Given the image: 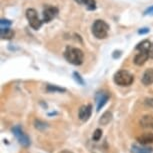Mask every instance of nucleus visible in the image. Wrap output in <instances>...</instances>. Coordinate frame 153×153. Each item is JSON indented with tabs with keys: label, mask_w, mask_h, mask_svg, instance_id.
Here are the masks:
<instances>
[{
	"label": "nucleus",
	"mask_w": 153,
	"mask_h": 153,
	"mask_svg": "<svg viewBox=\"0 0 153 153\" xmlns=\"http://www.w3.org/2000/svg\"><path fill=\"white\" fill-rule=\"evenodd\" d=\"M64 57L70 64L81 65L84 59V53L79 48L67 46L64 51Z\"/></svg>",
	"instance_id": "f257e3e1"
},
{
	"label": "nucleus",
	"mask_w": 153,
	"mask_h": 153,
	"mask_svg": "<svg viewBox=\"0 0 153 153\" xmlns=\"http://www.w3.org/2000/svg\"><path fill=\"white\" fill-rule=\"evenodd\" d=\"M109 25L104 20L97 19L92 24V34L97 39H104L108 35Z\"/></svg>",
	"instance_id": "f03ea898"
},
{
	"label": "nucleus",
	"mask_w": 153,
	"mask_h": 153,
	"mask_svg": "<svg viewBox=\"0 0 153 153\" xmlns=\"http://www.w3.org/2000/svg\"><path fill=\"white\" fill-rule=\"evenodd\" d=\"M114 82L119 86H129L134 80L133 75L126 70H119L114 74Z\"/></svg>",
	"instance_id": "7ed1b4c3"
},
{
	"label": "nucleus",
	"mask_w": 153,
	"mask_h": 153,
	"mask_svg": "<svg viewBox=\"0 0 153 153\" xmlns=\"http://www.w3.org/2000/svg\"><path fill=\"white\" fill-rule=\"evenodd\" d=\"M26 18L29 22L30 27L33 28L34 30H38L42 26L43 21L39 19L38 13L34 8H28L26 10Z\"/></svg>",
	"instance_id": "20e7f679"
},
{
	"label": "nucleus",
	"mask_w": 153,
	"mask_h": 153,
	"mask_svg": "<svg viewBox=\"0 0 153 153\" xmlns=\"http://www.w3.org/2000/svg\"><path fill=\"white\" fill-rule=\"evenodd\" d=\"M12 131H13V134L15 135L16 138L19 141V143L21 144L22 146H24V147H28V146H29V144H30L29 138H28L27 135L22 131V129L20 128L19 126L13 127Z\"/></svg>",
	"instance_id": "39448f33"
},
{
	"label": "nucleus",
	"mask_w": 153,
	"mask_h": 153,
	"mask_svg": "<svg viewBox=\"0 0 153 153\" xmlns=\"http://www.w3.org/2000/svg\"><path fill=\"white\" fill-rule=\"evenodd\" d=\"M58 14V8L54 6H47L43 10V22L48 23Z\"/></svg>",
	"instance_id": "423d86ee"
},
{
	"label": "nucleus",
	"mask_w": 153,
	"mask_h": 153,
	"mask_svg": "<svg viewBox=\"0 0 153 153\" xmlns=\"http://www.w3.org/2000/svg\"><path fill=\"white\" fill-rule=\"evenodd\" d=\"M92 113V106L90 104L88 105H83L80 107L79 112H78V116L80 118V120L82 121H87L91 116Z\"/></svg>",
	"instance_id": "0eeeda50"
},
{
	"label": "nucleus",
	"mask_w": 153,
	"mask_h": 153,
	"mask_svg": "<svg viewBox=\"0 0 153 153\" xmlns=\"http://www.w3.org/2000/svg\"><path fill=\"white\" fill-rule=\"evenodd\" d=\"M109 97H110V95L107 92H99L97 95H96V100H97V111H100L101 108L103 107L106 102L109 100Z\"/></svg>",
	"instance_id": "6e6552de"
},
{
	"label": "nucleus",
	"mask_w": 153,
	"mask_h": 153,
	"mask_svg": "<svg viewBox=\"0 0 153 153\" xmlns=\"http://www.w3.org/2000/svg\"><path fill=\"white\" fill-rule=\"evenodd\" d=\"M139 124L145 129H153V116L152 115H144L140 118Z\"/></svg>",
	"instance_id": "1a4fd4ad"
},
{
	"label": "nucleus",
	"mask_w": 153,
	"mask_h": 153,
	"mask_svg": "<svg viewBox=\"0 0 153 153\" xmlns=\"http://www.w3.org/2000/svg\"><path fill=\"white\" fill-rule=\"evenodd\" d=\"M137 141L142 145H147V144L153 143V133L151 132H145V133L139 135L137 137Z\"/></svg>",
	"instance_id": "9d476101"
},
{
	"label": "nucleus",
	"mask_w": 153,
	"mask_h": 153,
	"mask_svg": "<svg viewBox=\"0 0 153 153\" xmlns=\"http://www.w3.org/2000/svg\"><path fill=\"white\" fill-rule=\"evenodd\" d=\"M148 58H149L148 53L145 52V51H139V53H137L136 56L134 57V63L138 66H141L147 61Z\"/></svg>",
	"instance_id": "9b49d317"
},
{
	"label": "nucleus",
	"mask_w": 153,
	"mask_h": 153,
	"mask_svg": "<svg viewBox=\"0 0 153 153\" xmlns=\"http://www.w3.org/2000/svg\"><path fill=\"white\" fill-rule=\"evenodd\" d=\"M142 83L144 85L148 86L153 83V68H149L144 72L142 76Z\"/></svg>",
	"instance_id": "f8f14e48"
},
{
	"label": "nucleus",
	"mask_w": 153,
	"mask_h": 153,
	"mask_svg": "<svg viewBox=\"0 0 153 153\" xmlns=\"http://www.w3.org/2000/svg\"><path fill=\"white\" fill-rule=\"evenodd\" d=\"M131 153H152L153 149L146 146H139V145H132L130 149Z\"/></svg>",
	"instance_id": "ddd939ff"
},
{
	"label": "nucleus",
	"mask_w": 153,
	"mask_h": 153,
	"mask_svg": "<svg viewBox=\"0 0 153 153\" xmlns=\"http://www.w3.org/2000/svg\"><path fill=\"white\" fill-rule=\"evenodd\" d=\"M0 35H1L2 39L9 40L14 37V31L9 27L6 28H0Z\"/></svg>",
	"instance_id": "4468645a"
},
{
	"label": "nucleus",
	"mask_w": 153,
	"mask_h": 153,
	"mask_svg": "<svg viewBox=\"0 0 153 153\" xmlns=\"http://www.w3.org/2000/svg\"><path fill=\"white\" fill-rule=\"evenodd\" d=\"M153 43H151L149 41V40H143L142 42H140L139 44L136 46V50L138 51H145V52L148 53L150 48H151ZM149 55V54H148Z\"/></svg>",
	"instance_id": "2eb2a0df"
},
{
	"label": "nucleus",
	"mask_w": 153,
	"mask_h": 153,
	"mask_svg": "<svg viewBox=\"0 0 153 153\" xmlns=\"http://www.w3.org/2000/svg\"><path fill=\"white\" fill-rule=\"evenodd\" d=\"M75 1H76L77 3L86 6L88 10L96 9V1H95V0H75Z\"/></svg>",
	"instance_id": "dca6fc26"
},
{
	"label": "nucleus",
	"mask_w": 153,
	"mask_h": 153,
	"mask_svg": "<svg viewBox=\"0 0 153 153\" xmlns=\"http://www.w3.org/2000/svg\"><path fill=\"white\" fill-rule=\"evenodd\" d=\"M112 119V113L110 111H106L102 114V116L99 119V124L101 125H107Z\"/></svg>",
	"instance_id": "f3484780"
},
{
	"label": "nucleus",
	"mask_w": 153,
	"mask_h": 153,
	"mask_svg": "<svg viewBox=\"0 0 153 153\" xmlns=\"http://www.w3.org/2000/svg\"><path fill=\"white\" fill-rule=\"evenodd\" d=\"M47 90L51 91V92H64L65 89L57 87V86H53V85H48L47 86Z\"/></svg>",
	"instance_id": "a211bd4d"
},
{
	"label": "nucleus",
	"mask_w": 153,
	"mask_h": 153,
	"mask_svg": "<svg viewBox=\"0 0 153 153\" xmlns=\"http://www.w3.org/2000/svg\"><path fill=\"white\" fill-rule=\"evenodd\" d=\"M101 136H102V130H101V129H96V130L94 131L92 138H93L94 141H98V140H100Z\"/></svg>",
	"instance_id": "6ab92c4d"
},
{
	"label": "nucleus",
	"mask_w": 153,
	"mask_h": 153,
	"mask_svg": "<svg viewBox=\"0 0 153 153\" xmlns=\"http://www.w3.org/2000/svg\"><path fill=\"white\" fill-rule=\"evenodd\" d=\"M35 127L37 129H39V130H43V129H45L47 127V124L40 120H35Z\"/></svg>",
	"instance_id": "aec40b11"
},
{
	"label": "nucleus",
	"mask_w": 153,
	"mask_h": 153,
	"mask_svg": "<svg viewBox=\"0 0 153 153\" xmlns=\"http://www.w3.org/2000/svg\"><path fill=\"white\" fill-rule=\"evenodd\" d=\"M73 77H74V79L76 80V82H78L79 84H81V85H84V80L82 79V77L80 76V74L78 72H74Z\"/></svg>",
	"instance_id": "412c9836"
},
{
	"label": "nucleus",
	"mask_w": 153,
	"mask_h": 153,
	"mask_svg": "<svg viewBox=\"0 0 153 153\" xmlns=\"http://www.w3.org/2000/svg\"><path fill=\"white\" fill-rule=\"evenodd\" d=\"M11 22L10 20L8 19H1L0 20V25H1V27L0 28H6V27H9L11 25Z\"/></svg>",
	"instance_id": "4be33fe9"
},
{
	"label": "nucleus",
	"mask_w": 153,
	"mask_h": 153,
	"mask_svg": "<svg viewBox=\"0 0 153 153\" xmlns=\"http://www.w3.org/2000/svg\"><path fill=\"white\" fill-rule=\"evenodd\" d=\"M144 102H145L146 106H148V107L153 109V98H147V99H145Z\"/></svg>",
	"instance_id": "5701e85b"
},
{
	"label": "nucleus",
	"mask_w": 153,
	"mask_h": 153,
	"mask_svg": "<svg viewBox=\"0 0 153 153\" xmlns=\"http://www.w3.org/2000/svg\"><path fill=\"white\" fill-rule=\"evenodd\" d=\"M144 15H153V5L144 11Z\"/></svg>",
	"instance_id": "b1692460"
},
{
	"label": "nucleus",
	"mask_w": 153,
	"mask_h": 153,
	"mask_svg": "<svg viewBox=\"0 0 153 153\" xmlns=\"http://www.w3.org/2000/svg\"><path fill=\"white\" fill-rule=\"evenodd\" d=\"M149 31H150V29H149L148 27H144V28H140V29L138 30V33H139L140 35H141V34H146V33H148Z\"/></svg>",
	"instance_id": "393cba45"
},
{
	"label": "nucleus",
	"mask_w": 153,
	"mask_h": 153,
	"mask_svg": "<svg viewBox=\"0 0 153 153\" xmlns=\"http://www.w3.org/2000/svg\"><path fill=\"white\" fill-rule=\"evenodd\" d=\"M61 153H72V152H70V151H63Z\"/></svg>",
	"instance_id": "a878e982"
}]
</instances>
